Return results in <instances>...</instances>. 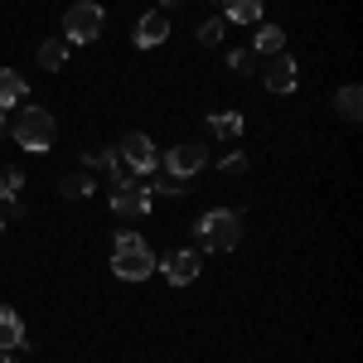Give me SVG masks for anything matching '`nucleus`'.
I'll use <instances>...</instances> for the list:
<instances>
[{"label": "nucleus", "mask_w": 363, "mask_h": 363, "mask_svg": "<svg viewBox=\"0 0 363 363\" xmlns=\"http://www.w3.org/2000/svg\"><path fill=\"white\" fill-rule=\"evenodd\" d=\"M194 233H199V247L203 252H233L242 242V213L238 208H208L194 223Z\"/></svg>", "instance_id": "obj_1"}, {"label": "nucleus", "mask_w": 363, "mask_h": 363, "mask_svg": "<svg viewBox=\"0 0 363 363\" xmlns=\"http://www.w3.org/2000/svg\"><path fill=\"white\" fill-rule=\"evenodd\" d=\"M58 136V121L54 112H44V107H20V116L10 121V140L15 145H25L29 155H44Z\"/></svg>", "instance_id": "obj_2"}, {"label": "nucleus", "mask_w": 363, "mask_h": 363, "mask_svg": "<svg viewBox=\"0 0 363 363\" xmlns=\"http://www.w3.org/2000/svg\"><path fill=\"white\" fill-rule=\"evenodd\" d=\"M112 272L121 281H145L150 272H155V252L145 247V238L140 233H116V242H112Z\"/></svg>", "instance_id": "obj_3"}, {"label": "nucleus", "mask_w": 363, "mask_h": 363, "mask_svg": "<svg viewBox=\"0 0 363 363\" xmlns=\"http://www.w3.org/2000/svg\"><path fill=\"white\" fill-rule=\"evenodd\" d=\"M102 29H107V10L97 0L68 5V15H63V39L68 44H92V39H102Z\"/></svg>", "instance_id": "obj_4"}, {"label": "nucleus", "mask_w": 363, "mask_h": 363, "mask_svg": "<svg viewBox=\"0 0 363 363\" xmlns=\"http://www.w3.org/2000/svg\"><path fill=\"white\" fill-rule=\"evenodd\" d=\"M116 160L126 165L131 179H145V174H155L160 169V155H155V140L131 131V136H121V150H116Z\"/></svg>", "instance_id": "obj_5"}, {"label": "nucleus", "mask_w": 363, "mask_h": 363, "mask_svg": "<svg viewBox=\"0 0 363 363\" xmlns=\"http://www.w3.org/2000/svg\"><path fill=\"white\" fill-rule=\"evenodd\" d=\"M155 208V194L140 184V179H121V184H112V213L116 218H145Z\"/></svg>", "instance_id": "obj_6"}, {"label": "nucleus", "mask_w": 363, "mask_h": 363, "mask_svg": "<svg viewBox=\"0 0 363 363\" xmlns=\"http://www.w3.org/2000/svg\"><path fill=\"white\" fill-rule=\"evenodd\" d=\"M203 165H208V145L203 140H179L165 155V174H174V179H194Z\"/></svg>", "instance_id": "obj_7"}, {"label": "nucleus", "mask_w": 363, "mask_h": 363, "mask_svg": "<svg viewBox=\"0 0 363 363\" xmlns=\"http://www.w3.org/2000/svg\"><path fill=\"white\" fill-rule=\"evenodd\" d=\"M155 267L165 272L169 286H189V281L199 277V267H203V262H199V252H194V247H174V252H165Z\"/></svg>", "instance_id": "obj_8"}, {"label": "nucleus", "mask_w": 363, "mask_h": 363, "mask_svg": "<svg viewBox=\"0 0 363 363\" xmlns=\"http://www.w3.org/2000/svg\"><path fill=\"white\" fill-rule=\"evenodd\" d=\"M131 39H136V49H160L169 39V20L160 15V10H145L136 20V29H131Z\"/></svg>", "instance_id": "obj_9"}, {"label": "nucleus", "mask_w": 363, "mask_h": 363, "mask_svg": "<svg viewBox=\"0 0 363 363\" xmlns=\"http://www.w3.org/2000/svg\"><path fill=\"white\" fill-rule=\"evenodd\" d=\"M296 83H301V68H296V58L272 54V63H267V87H272V92H296Z\"/></svg>", "instance_id": "obj_10"}, {"label": "nucleus", "mask_w": 363, "mask_h": 363, "mask_svg": "<svg viewBox=\"0 0 363 363\" xmlns=\"http://www.w3.org/2000/svg\"><path fill=\"white\" fill-rule=\"evenodd\" d=\"M252 54H257V58L286 54V29H281V25H257V34H252Z\"/></svg>", "instance_id": "obj_11"}, {"label": "nucleus", "mask_w": 363, "mask_h": 363, "mask_svg": "<svg viewBox=\"0 0 363 363\" xmlns=\"http://www.w3.org/2000/svg\"><path fill=\"white\" fill-rule=\"evenodd\" d=\"M25 97H29L25 73H15V68H0V112H5V107H20Z\"/></svg>", "instance_id": "obj_12"}, {"label": "nucleus", "mask_w": 363, "mask_h": 363, "mask_svg": "<svg viewBox=\"0 0 363 363\" xmlns=\"http://www.w3.org/2000/svg\"><path fill=\"white\" fill-rule=\"evenodd\" d=\"M15 344H25V320L10 306H0V354H10Z\"/></svg>", "instance_id": "obj_13"}, {"label": "nucleus", "mask_w": 363, "mask_h": 363, "mask_svg": "<svg viewBox=\"0 0 363 363\" xmlns=\"http://www.w3.org/2000/svg\"><path fill=\"white\" fill-rule=\"evenodd\" d=\"M223 20H233V25H262V0H223Z\"/></svg>", "instance_id": "obj_14"}, {"label": "nucleus", "mask_w": 363, "mask_h": 363, "mask_svg": "<svg viewBox=\"0 0 363 363\" xmlns=\"http://www.w3.org/2000/svg\"><path fill=\"white\" fill-rule=\"evenodd\" d=\"M335 112L344 116V121H359V116H363V92H359V83H344L335 92Z\"/></svg>", "instance_id": "obj_15"}, {"label": "nucleus", "mask_w": 363, "mask_h": 363, "mask_svg": "<svg viewBox=\"0 0 363 363\" xmlns=\"http://www.w3.org/2000/svg\"><path fill=\"white\" fill-rule=\"evenodd\" d=\"M68 39H44L39 44V68H49V73H58V68H68Z\"/></svg>", "instance_id": "obj_16"}, {"label": "nucleus", "mask_w": 363, "mask_h": 363, "mask_svg": "<svg viewBox=\"0 0 363 363\" xmlns=\"http://www.w3.org/2000/svg\"><path fill=\"white\" fill-rule=\"evenodd\" d=\"M145 179H150V184H145L150 194H165V199L189 194V184H184V179H174V174H165V169H160V174H145Z\"/></svg>", "instance_id": "obj_17"}, {"label": "nucleus", "mask_w": 363, "mask_h": 363, "mask_svg": "<svg viewBox=\"0 0 363 363\" xmlns=\"http://www.w3.org/2000/svg\"><path fill=\"white\" fill-rule=\"evenodd\" d=\"M208 126H213V131H218L223 140H238V136H242V116H238V112H218V116H208Z\"/></svg>", "instance_id": "obj_18"}, {"label": "nucleus", "mask_w": 363, "mask_h": 363, "mask_svg": "<svg viewBox=\"0 0 363 363\" xmlns=\"http://www.w3.org/2000/svg\"><path fill=\"white\" fill-rule=\"evenodd\" d=\"M20 189H25V174L20 169H0V199L5 203H20Z\"/></svg>", "instance_id": "obj_19"}, {"label": "nucleus", "mask_w": 363, "mask_h": 363, "mask_svg": "<svg viewBox=\"0 0 363 363\" xmlns=\"http://www.w3.org/2000/svg\"><path fill=\"white\" fill-rule=\"evenodd\" d=\"M58 189H63V199H87L92 189H97V184H92V174H68Z\"/></svg>", "instance_id": "obj_20"}, {"label": "nucleus", "mask_w": 363, "mask_h": 363, "mask_svg": "<svg viewBox=\"0 0 363 363\" xmlns=\"http://www.w3.org/2000/svg\"><path fill=\"white\" fill-rule=\"evenodd\" d=\"M223 34H228V20H223V15H213V20L199 25V44H218Z\"/></svg>", "instance_id": "obj_21"}, {"label": "nucleus", "mask_w": 363, "mask_h": 363, "mask_svg": "<svg viewBox=\"0 0 363 363\" xmlns=\"http://www.w3.org/2000/svg\"><path fill=\"white\" fill-rule=\"evenodd\" d=\"M228 68L247 78V73H257V54H252V49H233V54H228Z\"/></svg>", "instance_id": "obj_22"}, {"label": "nucleus", "mask_w": 363, "mask_h": 363, "mask_svg": "<svg viewBox=\"0 0 363 363\" xmlns=\"http://www.w3.org/2000/svg\"><path fill=\"white\" fill-rule=\"evenodd\" d=\"M223 174H247V155H242V150L223 155Z\"/></svg>", "instance_id": "obj_23"}, {"label": "nucleus", "mask_w": 363, "mask_h": 363, "mask_svg": "<svg viewBox=\"0 0 363 363\" xmlns=\"http://www.w3.org/2000/svg\"><path fill=\"white\" fill-rule=\"evenodd\" d=\"M5 136H10V121H5V116H0V140H5Z\"/></svg>", "instance_id": "obj_24"}, {"label": "nucleus", "mask_w": 363, "mask_h": 363, "mask_svg": "<svg viewBox=\"0 0 363 363\" xmlns=\"http://www.w3.org/2000/svg\"><path fill=\"white\" fill-rule=\"evenodd\" d=\"M0 363H15V359H10V354H0Z\"/></svg>", "instance_id": "obj_25"}, {"label": "nucleus", "mask_w": 363, "mask_h": 363, "mask_svg": "<svg viewBox=\"0 0 363 363\" xmlns=\"http://www.w3.org/2000/svg\"><path fill=\"white\" fill-rule=\"evenodd\" d=\"M0 233H5V213H0Z\"/></svg>", "instance_id": "obj_26"}, {"label": "nucleus", "mask_w": 363, "mask_h": 363, "mask_svg": "<svg viewBox=\"0 0 363 363\" xmlns=\"http://www.w3.org/2000/svg\"><path fill=\"white\" fill-rule=\"evenodd\" d=\"M160 5H174V0H160Z\"/></svg>", "instance_id": "obj_27"}, {"label": "nucleus", "mask_w": 363, "mask_h": 363, "mask_svg": "<svg viewBox=\"0 0 363 363\" xmlns=\"http://www.w3.org/2000/svg\"><path fill=\"white\" fill-rule=\"evenodd\" d=\"M218 5H223V0H218Z\"/></svg>", "instance_id": "obj_28"}]
</instances>
